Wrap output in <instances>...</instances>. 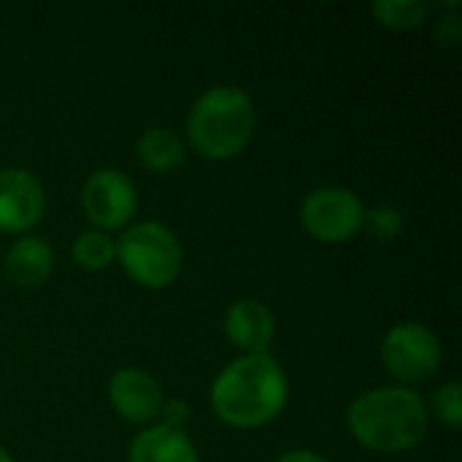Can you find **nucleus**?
Segmentation results:
<instances>
[{"instance_id": "a211bd4d", "label": "nucleus", "mask_w": 462, "mask_h": 462, "mask_svg": "<svg viewBox=\"0 0 462 462\" xmlns=\"http://www.w3.org/2000/svg\"><path fill=\"white\" fill-rule=\"evenodd\" d=\"M160 414H162L160 425H168V428H176V430H184V425L189 422V406L184 401H179V398L165 401Z\"/></svg>"}, {"instance_id": "f8f14e48", "label": "nucleus", "mask_w": 462, "mask_h": 462, "mask_svg": "<svg viewBox=\"0 0 462 462\" xmlns=\"http://www.w3.org/2000/svg\"><path fill=\"white\" fill-rule=\"evenodd\" d=\"M127 462H200V457L184 430L152 425L130 441Z\"/></svg>"}, {"instance_id": "6e6552de", "label": "nucleus", "mask_w": 462, "mask_h": 462, "mask_svg": "<svg viewBox=\"0 0 462 462\" xmlns=\"http://www.w3.org/2000/svg\"><path fill=\"white\" fill-rule=\"evenodd\" d=\"M43 211V184L24 168H0V233H27Z\"/></svg>"}, {"instance_id": "6ab92c4d", "label": "nucleus", "mask_w": 462, "mask_h": 462, "mask_svg": "<svg viewBox=\"0 0 462 462\" xmlns=\"http://www.w3.org/2000/svg\"><path fill=\"white\" fill-rule=\"evenodd\" d=\"M436 35H439V41H444V43H455V41H457V35H460L457 16H447V19H441V24L436 27Z\"/></svg>"}, {"instance_id": "f03ea898", "label": "nucleus", "mask_w": 462, "mask_h": 462, "mask_svg": "<svg viewBox=\"0 0 462 462\" xmlns=\"http://www.w3.org/2000/svg\"><path fill=\"white\" fill-rule=\"evenodd\" d=\"M430 411L411 387L387 384L357 395L346 411L352 439L376 455H403L420 447L428 433Z\"/></svg>"}, {"instance_id": "aec40b11", "label": "nucleus", "mask_w": 462, "mask_h": 462, "mask_svg": "<svg viewBox=\"0 0 462 462\" xmlns=\"http://www.w3.org/2000/svg\"><path fill=\"white\" fill-rule=\"evenodd\" d=\"M276 462H330L328 457H322L319 452H311V449H290L284 452Z\"/></svg>"}, {"instance_id": "dca6fc26", "label": "nucleus", "mask_w": 462, "mask_h": 462, "mask_svg": "<svg viewBox=\"0 0 462 462\" xmlns=\"http://www.w3.org/2000/svg\"><path fill=\"white\" fill-rule=\"evenodd\" d=\"M436 414L439 422H444L447 428L457 430L462 425V395H460V382H447L441 384L433 398H430V409Z\"/></svg>"}, {"instance_id": "9d476101", "label": "nucleus", "mask_w": 462, "mask_h": 462, "mask_svg": "<svg viewBox=\"0 0 462 462\" xmlns=\"http://www.w3.org/2000/svg\"><path fill=\"white\" fill-rule=\"evenodd\" d=\"M225 336L244 355H268V346L276 336L273 314L265 303L254 298H241L225 311Z\"/></svg>"}, {"instance_id": "412c9836", "label": "nucleus", "mask_w": 462, "mask_h": 462, "mask_svg": "<svg viewBox=\"0 0 462 462\" xmlns=\"http://www.w3.org/2000/svg\"><path fill=\"white\" fill-rule=\"evenodd\" d=\"M0 462H14V457H11L3 447H0Z\"/></svg>"}, {"instance_id": "39448f33", "label": "nucleus", "mask_w": 462, "mask_h": 462, "mask_svg": "<svg viewBox=\"0 0 462 462\" xmlns=\"http://www.w3.org/2000/svg\"><path fill=\"white\" fill-rule=\"evenodd\" d=\"M382 365L401 384L411 387L436 376L444 360L439 336L420 322H398L387 330L379 346Z\"/></svg>"}, {"instance_id": "1a4fd4ad", "label": "nucleus", "mask_w": 462, "mask_h": 462, "mask_svg": "<svg viewBox=\"0 0 462 462\" xmlns=\"http://www.w3.org/2000/svg\"><path fill=\"white\" fill-rule=\"evenodd\" d=\"M108 401L122 420L133 425H149L160 417L165 395L152 374L141 368H122L108 379Z\"/></svg>"}, {"instance_id": "ddd939ff", "label": "nucleus", "mask_w": 462, "mask_h": 462, "mask_svg": "<svg viewBox=\"0 0 462 462\" xmlns=\"http://www.w3.org/2000/svg\"><path fill=\"white\" fill-rule=\"evenodd\" d=\"M187 157L184 141L171 127H146L135 138V160L152 173H173Z\"/></svg>"}, {"instance_id": "0eeeda50", "label": "nucleus", "mask_w": 462, "mask_h": 462, "mask_svg": "<svg viewBox=\"0 0 462 462\" xmlns=\"http://www.w3.org/2000/svg\"><path fill=\"white\" fill-rule=\"evenodd\" d=\"M81 208L95 230H119L135 217V184L116 168H100L89 173L81 187Z\"/></svg>"}, {"instance_id": "20e7f679", "label": "nucleus", "mask_w": 462, "mask_h": 462, "mask_svg": "<svg viewBox=\"0 0 462 462\" xmlns=\"http://www.w3.org/2000/svg\"><path fill=\"white\" fill-rule=\"evenodd\" d=\"M116 260L125 273L146 290L171 287L184 265L176 233L162 222H135L116 241Z\"/></svg>"}, {"instance_id": "f3484780", "label": "nucleus", "mask_w": 462, "mask_h": 462, "mask_svg": "<svg viewBox=\"0 0 462 462\" xmlns=\"http://www.w3.org/2000/svg\"><path fill=\"white\" fill-rule=\"evenodd\" d=\"M363 230L374 238V241H393L401 236L403 230V214L393 206H376V208H365V219H363Z\"/></svg>"}, {"instance_id": "2eb2a0df", "label": "nucleus", "mask_w": 462, "mask_h": 462, "mask_svg": "<svg viewBox=\"0 0 462 462\" xmlns=\"http://www.w3.org/2000/svg\"><path fill=\"white\" fill-rule=\"evenodd\" d=\"M371 14L390 30H414L425 22L428 5L422 0H382L371 5Z\"/></svg>"}, {"instance_id": "f257e3e1", "label": "nucleus", "mask_w": 462, "mask_h": 462, "mask_svg": "<svg viewBox=\"0 0 462 462\" xmlns=\"http://www.w3.org/2000/svg\"><path fill=\"white\" fill-rule=\"evenodd\" d=\"M290 401V382L271 355H241L211 384V409L236 430H257L273 422Z\"/></svg>"}, {"instance_id": "423d86ee", "label": "nucleus", "mask_w": 462, "mask_h": 462, "mask_svg": "<svg viewBox=\"0 0 462 462\" xmlns=\"http://www.w3.org/2000/svg\"><path fill=\"white\" fill-rule=\"evenodd\" d=\"M365 206L346 187H319L300 203V225L319 244H346L363 230Z\"/></svg>"}, {"instance_id": "4468645a", "label": "nucleus", "mask_w": 462, "mask_h": 462, "mask_svg": "<svg viewBox=\"0 0 462 462\" xmlns=\"http://www.w3.org/2000/svg\"><path fill=\"white\" fill-rule=\"evenodd\" d=\"M73 260L84 271H103L116 260V241L103 230H84L73 241Z\"/></svg>"}, {"instance_id": "9b49d317", "label": "nucleus", "mask_w": 462, "mask_h": 462, "mask_svg": "<svg viewBox=\"0 0 462 462\" xmlns=\"http://www.w3.org/2000/svg\"><path fill=\"white\" fill-rule=\"evenodd\" d=\"M3 271L8 282H14L22 290L43 287L54 271V252L51 246L38 236H24L11 244L3 260Z\"/></svg>"}, {"instance_id": "7ed1b4c3", "label": "nucleus", "mask_w": 462, "mask_h": 462, "mask_svg": "<svg viewBox=\"0 0 462 462\" xmlns=\"http://www.w3.org/2000/svg\"><path fill=\"white\" fill-rule=\"evenodd\" d=\"M257 108L241 87L217 84L206 89L187 114L189 146L214 162L238 157L254 138Z\"/></svg>"}]
</instances>
